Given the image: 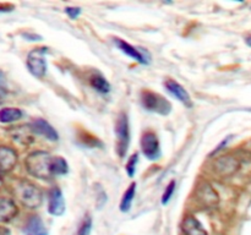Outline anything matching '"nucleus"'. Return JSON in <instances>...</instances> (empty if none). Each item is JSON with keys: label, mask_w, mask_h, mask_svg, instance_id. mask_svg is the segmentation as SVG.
<instances>
[{"label": "nucleus", "mask_w": 251, "mask_h": 235, "mask_svg": "<svg viewBox=\"0 0 251 235\" xmlns=\"http://www.w3.org/2000/svg\"><path fill=\"white\" fill-rule=\"evenodd\" d=\"M27 171L32 176L42 180H50L56 176L65 175L69 170L68 162L59 156H51L44 151H34L25 161Z\"/></svg>", "instance_id": "obj_1"}, {"label": "nucleus", "mask_w": 251, "mask_h": 235, "mask_svg": "<svg viewBox=\"0 0 251 235\" xmlns=\"http://www.w3.org/2000/svg\"><path fill=\"white\" fill-rule=\"evenodd\" d=\"M15 195L19 198L20 202L27 208L31 210H36V208L41 207L42 202H43V193L42 191L37 188L34 184L29 183L27 180H21L14 190Z\"/></svg>", "instance_id": "obj_2"}, {"label": "nucleus", "mask_w": 251, "mask_h": 235, "mask_svg": "<svg viewBox=\"0 0 251 235\" xmlns=\"http://www.w3.org/2000/svg\"><path fill=\"white\" fill-rule=\"evenodd\" d=\"M141 103L145 109L157 113L159 115H168L172 110L171 103L161 94L152 91L146 90L141 93Z\"/></svg>", "instance_id": "obj_3"}, {"label": "nucleus", "mask_w": 251, "mask_h": 235, "mask_svg": "<svg viewBox=\"0 0 251 235\" xmlns=\"http://www.w3.org/2000/svg\"><path fill=\"white\" fill-rule=\"evenodd\" d=\"M115 135H117V152L120 158H124L130 143V127L129 118L125 113H120L115 124Z\"/></svg>", "instance_id": "obj_4"}, {"label": "nucleus", "mask_w": 251, "mask_h": 235, "mask_svg": "<svg viewBox=\"0 0 251 235\" xmlns=\"http://www.w3.org/2000/svg\"><path fill=\"white\" fill-rule=\"evenodd\" d=\"M47 53V48H34L29 51L27 56V69L29 72L37 78L44 77L47 72V63L44 59V54Z\"/></svg>", "instance_id": "obj_5"}, {"label": "nucleus", "mask_w": 251, "mask_h": 235, "mask_svg": "<svg viewBox=\"0 0 251 235\" xmlns=\"http://www.w3.org/2000/svg\"><path fill=\"white\" fill-rule=\"evenodd\" d=\"M141 151L150 161H156L161 157V144L158 136L153 131H147L142 135Z\"/></svg>", "instance_id": "obj_6"}, {"label": "nucleus", "mask_w": 251, "mask_h": 235, "mask_svg": "<svg viewBox=\"0 0 251 235\" xmlns=\"http://www.w3.org/2000/svg\"><path fill=\"white\" fill-rule=\"evenodd\" d=\"M196 198H198V201L203 207L207 208L216 207L218 205V202H220L217 191L207 181H203V183H200L198 185V188H196Z\"/></svg>", "instance_id": "obj_7"}, {"label": "nucleus", "mask_w": 251, "mask_h": 235, "mask_svg": "<svg viewBox=\"0 0 251 235\" xmlns=\"http://www.w3.org/2000/svg\"><path fill=\"white\" fill-rule=\"evenodd\" d=\"M240 168V162L233 156L221 157L215 163V171L222 178H228L237 173Z\"/></svg>", "instance_id": "obj_8"}, {"label": "nucleus", "mask_w": 251, "mask_h": 235, "mask_svg": "<svg viewBox=\"0 0 251 235\" xmlns=\"http://www.w3.org/2000/svg\"><path fill=\"white\" fill-rule=\"evenodd\" d=\"M65 200L63 192L59 188H51L48 193V212L51 215H63L65 212Z\"/></svg>", "instance_id": "obj_9"}, {"label": "nucleus", "mask_w": 251, "mask_h": 235, "mask_svg": "<svg viewBox=\"0 0 251 235\" xmlns=\"http://www.w3.org/2000/svg\"><path fill=\"white\" fill-rule=\"evenodd\" d=\"M17 163V153L7 146H0V174H6L15 168Z\"/></svg>", "instance_id": "obj_10"}, {"label": "nucleus", "mask_w": 251, "mask_h": 235, "mask_svg": "<svg viewBox=\"0 0 251 235\" xmlns=\"http://www.w3.org/2000/svg\"><path fill=\"white\" fill-rule=\"evenodd\" d=\"M164 86H166V90L168 91L173 97H176L179 102H181L183 104H185L186 107L189 108L193 107V102H191L190 94H189L188 91H186L180 83L172 80V78H169V80H167L166 82H164Z\"/></svg>", "instance_id": "obj_11"}, {"label": "nucleus", "mask_w": 251, "mask_h": 235, "mask_svg": "<svg viewBox=\"0 0 251 235\" xmlns=\"http://www.w3.org/2000/svg\"><path fill=\"white\" fill-rule=\"evenodd\" d=\"M31 130L34 134L41 135L44 139L49 140V141H58L59 139V135L58 132L55 131V129H54L47 120L41 119V118H38V119L32 121Z\"/></svg>", "instance_id": "obj_12"}, {"label": "nucleus", "mask_w": 251, "mask_h": 235, "mask_svg": "<svg viewBox=\"0 0 251 235\" xmlns=\"http://www.w3.org/2000/svg\"><path fill=\"white\" fill-rule=\"evenodd\" d=\"M114 43L115 46L120 49V51H123L125 55L130 56V58H132L134 60L139 61L140 64H149V59L146 58L145 53H142L140 49L135 48V47H132L131 44L123 41V39L120 38H114Z\"/></svg>", "instance_id": "obj_13"}, {"label": "nucleus", "mask_w": 251, "mask_h": 235, "mask_svg": "<svg viewBox=\"0 0 251 235\" xmlns=\"http://www.w3.org/2000/svg\"><path fill=\"white\" fill-rule=\"evenodd\" d=\"M19 213L16 203L9 197H0V223H7Z\"/></svg>", "instance_id": "obj_14"}, {"label": "nucleus", "mask_w": 251, "mask_h": 235, "mask_svg": "<svg viewBox=\"0 0 251 235\" xmlns=\"http://www.w3.org/2000/svg\"><path fill=\"white\" fill-rule=\"evenodd\" d=\"M25 235H48L43 220L39 215H31L24 228Z\"/></svg>", "instance_id": "obj_15"}, {"label": "nucleus", "mask_w": 251, "mask_h": 235, "mask_svg": "<svg viewBox=\"0 0 251 235\" xmlns=\"http://www.w3.org/2000/svg\"><path fill=\"white\" fill-rule=\"evenodd\" d=\"M181 229L185 235H208L205 228L193 215H186L181 223Z\"/></svg>", "instance_id": "obj_16"}, {"label": "nucleus", "mask_w": 251, "mask_h": 235, "mask_svg": "<svg viewBox=\"0 0 251 235\" xmlns=\"http://www.w3.org/2000/svg\"><path fill=\"white\" fill-rule=\"evenodd\" d=\"M22 118V112L17 108H2L0 110V122L2 124H10L15 122Z\"/></svg>", "instance_id": "obj_17"}, {"label": "nucleus", "mask_w": 251, "mask_h": 235, "mask_svg": "<svg viewBox=\"0 0 251 235\" xmlns=\"http://www.w3.org/2000/svg\"><path fill=\"white\" fill-rule=\"evenodd\" d=\"M135 192H136V184L132 183L131 185L126 188V191H125L124 195H123L122 201H120V211H122V212H129L132 205V200H134L135 197Z\"/></svg>", "instance_id": "obj_18"}, {"label": "nucleus", "mask_w": 251, "mask_h": 235, "mask_svg": "<svg viewBox=\"0 0 251 235\" xmlns=\"http://www.w3.org/2000/svg\"><path fill=\"white\" fill-rule=\"evenodd\" d=\"M90 83L96 91L100 93H108L110 91V83L100 73H95L93 76H91Z\"/></svg>", "instance_id": "obj_19"}, {"label": "nucleus", "mask_w": 251, "mask_h": 235, "mask_svg": "<svg viewBox=\"0 0 251 235\" xmlns=\"http://www.w3.org/2000/svg\"><path fill=\"white\" fill-rule=\"evenodd\" d=\"M91 230H92V218L90 215H86L75 235H90Z\"/></svg>", "instance_id": "obj_20"}, {"label": "nucleus", "mask_w": 251, "mask_h": 235, "mask_svg": "<svg viewBox=\"0 0 251 235\" xmlns=\"http://www.w3.org/2000/svg\"><path fill=\"white\" fill-rule=\"evenodd\" d=\"M137 162H139V154H137V153L132 154V156L130 157L129 161H127L126 166H125V170H126L127 175H129L130 178H132V176H134V174H135V171H136Z\"/></svg>", "instance_id": "obj_21"}, {"label": "nucleus", "mask_w": 251, "mask_h": 235, "mask_svg": "<svg viewBox=\"0 0 251 235\" xmlns=\"http://www.w3.org/2000/svg\"><path fill=\"white\" fill-rule=\"evenodd\" d=\"M174 190H176V180H172L171 183L167 185L166 190H164L163 196H162V205H167L171 201L172 196H173Z\"/></svg>", "instance_id": "obj_22"}, {"label": "nucleus", "mask_w": 251, "mask_h": 235, "mask_svg": "<svg viewBox=\"0 0 251 235\" xmlns=\"http://www.w3.org/2000/svg\"><path fill=\"white\" fill-rule=\"evenodd\" d=\"M65 12L69 15V17H70V19L75 20L80 16L81 9L80 7H66Z\"/></svg>", "instance_id": "obj_23"}, {"label": "nucleus", "mask_w": 251, "mask_h": 235, "mask_svg": "<svg viewBox=\"0 0 251 235\" xmlns=\"http://www.w3.org/2000/svg\"><path fill=\"white\" fill-rule=\"evenodd\" d=\"M245 42H247V44H248V46L251 47V36L247 37V39H245Z\"/></svg>", "instance_id": "obj_24"}, {"label": "nucleus", "mask_w": 251, "mask_h": 235, "mask_svg": "<svg viewBox=\"0 0 251 235\" xmlns=\"http://www.w3.org/2000/svg\"><path fill=\"white\" fill-rule=\"evenodd\" d=\"M2 184H4V181H2V178H1V174H0V188H2Z\"/></svg>", "instance_id": "obj_25"}]
</instances>
